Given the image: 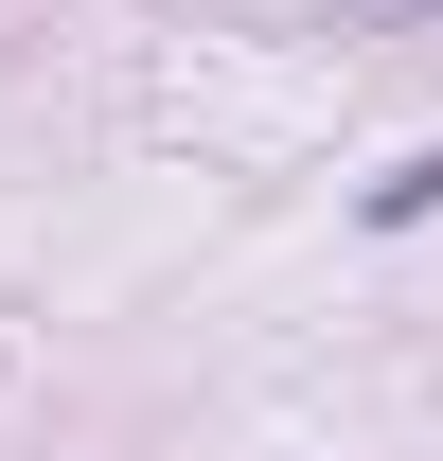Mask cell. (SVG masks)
Wrapping results in <instances>:
<instances>
[{
    "instance_id": "6da1fadb",
    "label": "cell",
    "mask_w": 443,
    "mask_h": 461,
    "mask_svg": "<svg viewBox=\"0 0 443 461\" xmlns=\"http://www.w3.org/2000/svg\"><path fill=\"white\" fill-rule=\"evenodd\" d=\"M408 213H443V142H426L408 177H373V230H408Z\"/></svg>"
},
{
    "instance_id": "7a4b0ae2",
    "label": "cell",
    "mask_w": 443,
    "mask_h": 461,
    "mask_svg": "<svg viewBox=\"0 0 443 461\" xmlns=\"http://www.w3.org/2000/svg\"><path fill=\"white\" fill-rule=\"evenodd\" d=\"M337 18H355V36H426L443 0H337Z\"/></svg>"
}]
</instances>
